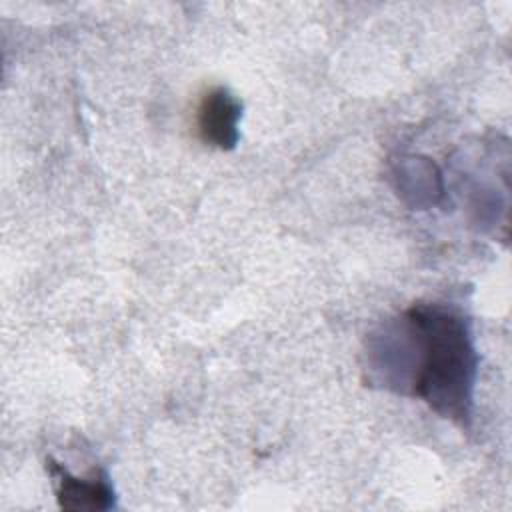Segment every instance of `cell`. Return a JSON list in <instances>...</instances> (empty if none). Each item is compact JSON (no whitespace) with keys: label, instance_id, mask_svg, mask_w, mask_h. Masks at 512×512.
<instances>
[{"label":"cell","instance_id":"obj_1","mask_svg":"<svg viewBox=\"0 0 512 512\" xmlns=\"http://www.w3.org/2000/svg\"><path fill=\"white\" fill-rule=\"evenodd\" d=\"M400 352L412 364L406 386L440 416L470 418L478 356L462 314L440 304H416L400 320Z\"/></svg>","mask_w":512,"mask_h":512},{"label":"cell","instance_id":"obj_2","mask_svg":"<svg viewBox=\"0 0 512 512\" xmlns=\"http://www.w3.org/2000/svg\"><path fill=\"white\" fill-rule=\"evenodd\" d=\"M240 116L242 106L226 88H210L196 110V128L202 142L220 150L234 148Z\"/></svg>","mask_w":512,"mask_h":512},{"label":"cell","instance_id":"obj_3","mask_svg":"<svg viewBox=\"0 0 512 512\" xmlns=\"http://www.w3.org/2000/svg\"><path fill=\"white\" fill-rule=\"evenodd\" d=\"M52 474L58 478V500L62 508H110L112 506V490L106 482V476L92 478H76L70 476L62 466L50 464Z\"/></svg>","mask_w":512,"mask_h":512}]
</instances>
